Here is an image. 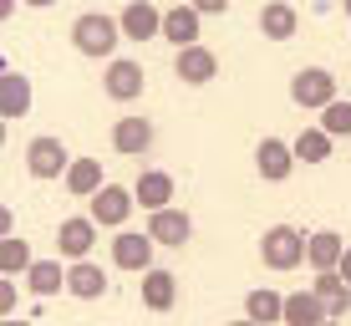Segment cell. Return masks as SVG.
I'll return each instance as SVG.
<instances>
[{
    "mask_svg": "<svg viewBox=\"0 0 351 326\" xmlns=\"http://www.w3.org/2000/svg\"><path fill=\"white\" fill-rule=\"evenodd\" d=\"M117 41H123V26H117V16L87 10V16L71 21V46H77L82 56H112ZM112 62H117V56H112Z\"/></svg>",
    "mask_w": 351,
    "mask_h": 326,
    "instance_id": "cell-1",
    "label": "cell"
},
{
    "mask_svg": "<svg viewBox=\"0 0 351 326\" xmlns=\"http://www.w3.org/2000/svg\"><path fill=\"white\" fill-rule=\"evenodd\" d=\"M260 260L270 265V270H295L300 260H306V235L290 224H270L260 240Z\"/></svg>",
    "mask_w": 351,
    "mask_h": 326,
    "instance_id": "cell-2",
    "label": "cell"
},
{
    "mask_svg": "<svg viewBox=\"0 0 351 326\" xmlns=\"http://www.w3.org/2000/svg\"><path fill=\"white\" fill-rule=\"evenodd\" d=\"M290 102L295 107H331V102H341L336 97V77L326 67H300L295 77H290Z\"/></svg>",
    "mask_w": 351,
    "mask_h": 326,
    "instance_id": "cell-3",
    "label": "cell"
},
{
    "mask_svg": "<svg viewBox=\"0 0 351 326\" xmlns=\"http://www.w3.org/2000/svg\"><path fill=\"white\" fill-rule=\"evenodd\" d=\"M26 168H31V178H62V174H71L66 143L51 138V132L31 138V143H26Z\"/></svg>",
    "mask_w": 351,
    "mask_h": 326,
    "instance_id": "cell-4",
    "label": "cell"
},
{
    "mask_svg": "<svg viewBox=\"0 0 351 326\" xmlns=\"http://www.w3.org/2000/svg\"><path fill=\"white\" fill-rule=\"evenodd\" d=\"M117 26H123V41H153V36H163V10L148 0H132L117 10Z\"/></svg>",
    "mask_w": 351,
    "mask_h": 326,
    "instance_id": "cell-5",
    "label": "cell"
},
{
    "mask_svg": "<svg viewBox=\"0 0 351 326\" xmlns=\"http://www.w3.org/2000/svg\"><path fill=\"white\" fill-rule=\"evenodd\" d=\"M112 265L117 270H143L148 275L153 270V235L148 229H143V235L138 229H123V235L112 240Z\"/></svg>",
    "mask_w": 351,
    "mask_h": 326,
    "instance_id": "cell-6",
    "label": "cell"
},
{
    "mask_svg": "<svg viewBox=\"0 0 351 326\" xmlns=\"http://www.w3.org/2000/svg\"><path fill=\"white\" fill-rule=\"evenodd\" d=\"M346 240L336 235V229H316V235L306 240V260H311V270L316 275H331V270H341V260H346Z\"/></svg>",
    "mask_w": 351,
    "mask_h": 326,
    "instance_id": "cell-7",
    "label": "cell"
},
{
    "mask_svg": "<svg viewBox=\"0 0 351 326\" xmlns=\"http://www.w3.org/2000/svg\"><path fill=\"white\" fill-rule=\"evenodd\" d=\"M143 67L138 62H128V56H117V62H107V77H102V92L112 102H132V97H143Z\"/></svg>",
    "mask_w": 351,
    "mask_h": 326,
    "instance_id": "cell-8",
    "label": "cell"
},
{
    "mask_svg": "<svg viewBox=\"0 0 351 326\" xmlns=\"http://www.w3.org/2000/svg\"><path fill=\"white\" fill-rule=\"evenodd\" d=\"M173 77L189 82V87H204V82L219 77V56H214L209 46H189V51L173 56Z\"/></svg>",
    "mask_w": 351,
    "mask_h": 326,
    "instance_id": "cell-9",
    "label": "cell"
},
{
    "mask_svg": "<svg viewBox=\"0 0 351 326\" xmlns=\"http://www.w3.org/2000/svg\"><path fill=\"white\" fill-rule=\"evenodd\" d=\"M255 168H260L265 184H285L290 168H295V148H290V143H280V138H265L260 148H255Z\"/></svg>",
    "mask_w": 351,
    "mask_h": 326,
    "instance_id": "cell-10",
    "label": "cell"
},
{
    "mask_svg": "<svg viewBox=\"0 0 351 326\" xmlns=\"http://www.w3.org/2000/svg\"><path fill=\"white\" fill-rule=\"evenodd\" d=\"M132 204H138V199H132L128 194V189H117V184H107L102 189V194H97L92 199V214H87V220L97 224V229H117V224H128V214H132Z\"/></svg>",
    "mask_w": 351,
    "mask_h": 326,
    "instance_id": "cell-11",
    "label": "cell"
},
{
    "mask_svg": "<svg viewBox=\"0 0 351 326\" xmlns=\"http://www.w3.org/2000/svg\"><path fill=\"white\" fill-rule=\"evenodd\" d=\"M132 199L143 204L148 214H163V209H173V174H163V168H148V174H138V184H132Z\"/></svg>",
    "mask_w": 351,
    "mask_h": 326,
    "instance_id": "cell-12",
    "label": "cell"
},
{
    "mask_svg": "<svg viewBox=\"0 0 351 326\" xmlns=\"http://www.w3.org/2000/svg\"><path fill=\"white\" fill-rule=\"evenodd\" d=\"M92 245H97V224L92 220H62V229H56V250H62L71 265L87 260Z\"/></svg>",
    "mask_w": 351,
    "mask_h": 326,
    "instance_id": "cell-13",
    "label": "cell"
},
{
    "mask_svg": "<svg viewBox=\"0 0 351 326\" xmlns=\"http://www.w3.org/2000/svg\"><path fill=\"white\" fill-rule=\"evenodd\" d=\"M163 41H173L178 51L199 46V5H168L163 10Z\"/></svg>",
    "mask_w": 351,
    "mask_h": 326,
    "instance_id": "cell-14",
    "label": "cell"
},
{
    "mask_svg": "<svg viewBox=\"0 0 351 326\" xmlns=\"http://www.w3.org/2000/svg\"><path fill=\"white\" fill-rule=\"evenodd\" d=\"M112 148L128 153V159L148 153L153 148V123H148V117H117V123H112Z\"/></svg>",
    "mask_w": 351,
    "mask_h": 326,
    "instance_id": "cell-15",
    "label": "cell"
},
{
    "mask_svg": "<svg viewBox=\"0 0 351 326\" xmlns=\"http://www.w3.org/2000/svg\"><path fill=\"white\" fill-rule=\"evenodd\" d=\"M26 113H31V82L16 67H5L0 71V117L10 123V117H26Z\"/></svg>",
    "mask_w": 351,
    "mask_h": 326,
    "instance_id": "cell-16",
    "label": "cell"
},
{
    "mask_svg": "<svg viewBox=\"0 0 351 326\" xmlns=\"http://www.w3.org/2000/svg\"><path fill=\"white\" fill-rule=\"evenodd\" d=\"M331 321V311L321 306V296L316 291H295V296H285V326H326Z\"/></svg>",
    "mask_w": 351,
    "mask_h": 326,
    "instance_id": "cell-17",
    "label": "cell"
},
{
    "mask_svg": "<svg viewBox=\"0 0 351 326\" xmlns=\"http://www.w3.org/2000/svg\"><path fill=\"white\" fill-rule=\"evenodd\" d=\"M148 235H153V245H184L193 235V224L184 209H163V214H148Z\"/></svg>",
    "mask_w": 351,
    "mask_h": 326,
    "instance_id": "cell-18",
    "label": "cell"
},
{
    "mask_svg": "<svg viewBox=\"0 0 351 326\" xmlns=\"http://www.w3.org/2000/svg\"><path fill=\"white\" fill-rule=\"evenodd\" d=\"M311 291L321 296V306L331 311V321H346V311H351V286L341 281V270H331V275H316V286Z\"/></svg>",
    "mask_w": 351,
    "mask_h": 326,
    "instance_id": "cell-19",
    "label": "cell"
},
{
    "mask_svg": "<svg viewBox=\"0 0 351 326\" xmlns=\"http://www.w3.org/2000/svg\"><path fill=\"white\" fill-rule=\"evenodd\" d=\"M173 301H178L173 270H148L143 275V306L148 311H173Z\"/></svg>",
    "mask_w": 351,
    "mask_h": 326,
    "instance_id": "cell-20",
    "label": "cell"
},
{
    "mask_svg": "<svg viewBox=\"0 0 351 326\" xmlns=\"http://www.w3.org/2000/svg\"><path fill=\"white\" fill-rule=\"evenodd\" d=\"M245 321H255V326H270V321H285V296L280 291H250L245 296Z\"/></svg>",
    "mask_w": 351,
    "mask_h": 326,
    "instance_id": "cell-21",
    "label": "cell"
},
{
    "mask_svg": "<svg viewBox=\"0 0 351 326\" xmlns=\"http://www.w3.org/2000/svg\"><path fill=\"white\" fill-rule=\"evenodd\" d=\"M66 291L77 296V301H97V296L107 291V275H102V265H92V260L71 265V270H66Z\"/></svg>",
    "mask_w": 351,
    "mask_h": 326,
    "instance_id": "cell-22",
    "label": "cell"
},
{
    "mask_svg": "<svg viewBox=\"0 0 351 326\" xmlns=\"http://www.w3.org/2000/svg\"><path fill=\"white\" fill-rule=\"evenodd\" d=\"M300 26V10L295 5H265L260 10V31H265V41H290Z\"/></svg>",
    "mask_w": 351,
    "mask_h": 326,
    "instance_id": "cell-23",
    "label": "cell"
},
{
    "mask_svg": "<svg viewBox=\"0 0 351 326\" xmlns=\"http://www.w3.org/2000/svg\"><path fill=\"white\" fill-rule=\"evenodd\" d=\"M66 189L77 199H97L107 189L102 184V163H97V159H77V163H71V174H66Z\"/></svg>",
    "mask_w": 351,
    "mask_h": 326,
    "instance_id": "cell-24",
    "label": "cell"
},
{
    "mask_svg": "<svg viewBox=\"0 0 351 326\" xmlns=\"http://www.w3.org/2000/svg\"><path fill=\"white\" fill-rule=\"evenodd\" d=\"M26 286L36 296H56V291H66V270H62V260H36L31 265V275H26Z\"/></svg>",
    "mask_w": 351,
    "mask_h": 326,
    "instance_id": "cell-25",
    "label": "cell"
},
{
    "mask_svg": "<svg viewBox=\"0 0 351 326\" xmlns=\"http://www.w3.org/2000/svg\"><path fill=\"white\" fill-rule=\"evenodd\" d=\"M290 148H295V163H326V159H331V132L306 128L295 143H290Z\"/></svg>",
    "mask_w": 351,
    "mask_h": 326,
    "instance_id": "cell-26",
    "label": "cell"
},
{
    "mask_svg": "<svg viewBox=\"0 0 351 326\" xmlns=\"http://www.w3.org/2000/svg\"><path fill=\"white\" fill-rule=\"evenodd\" d=\"M31 245H26V240H16V235H10V240H0V275H16V270H26L31 275Z\"/></svg>",
    "mask_w": 351,
    "mask_h": 326,
    "instance_id": "cell-27",
    "label": "cell"
},
{
    "mask_svg": "<svg viewBox=\"0 0 351 326\" xmlns=\"http://www.w3.org/2000/svg\"><path fill=\"white\" fill-rule=\"evenodd\" d=\"M321 132H331V138H351V102H331L321 113Z\"/></svg>",
    "mask_w": 351,
    "mask_h": 326,
    "instance_id": "cell-28",
    "label": "cell"
},
{
    "mask_svg": "<svg viewBox=\"0 0 351 326\" xmlns=\"http://www.w3.org/2000/svg\"><path fill=\"white\" fill-rule=\"evenodd\" d=\"M10 311H16V286H10V281H0V316L10 321Z\"/></svg>",
    "mask_w": 351,
    "mask_h": 326,
    "instance_id": "cell-29",
    "label": "cell"
},
{
    "mask_svg": "<svg viewBox=\"0 0 351 326\" xmlns=\"http://www.w3.org/2000/svg\"><path fill=\"white\" fill-rule=\"evenodd\" d=\"M224 10H229L224 0H199V16H224Z\"/></svg>",
    "mask_w": 351,
    "mask_h": 326,
    "instance_id": "cell-30",
    "label": "cell"
},
{
    "mask_svg": "<svg viewBox=\"0 0 351 326\" xmlns=\"http://www.w3.org/2000/svg\"><path fill=\"white\" fill-rule=\"evenodd\" d=\"M341 281L351 286V250H346V260H341Z\"/></svg>",
    "mask_w": 351,
    "mask_h": 326,
    "instance_id": "cell-31",
    "label": "cell"
},
{
    "mask_svg": "<svg viewBox=\"0 0 351 326\" xmlns=\"http://www.w3.org/2000/svg\"><path fill=\"white\" fill-rule=\"evenodd\" d=\"M0 326H31V321H16V316H10V321H0Z\"/></svg>",
    "mask_w": 351,
    "mask_h": 326,
    "instance_id": "cell-32",
    "label": "cell"
},
{
    "mask_svg": "<svg viewBox=\"0 0 351 326\" xmlns=\"http://www.w3.org/2000/svg\"><path fill=\"white\" fill-rule=\"evenodd\" d=\"M229 326H255V321H229Z\"/></svg>",
    "mask_w": 351,
    "mask_h": 326,
    "instance_id": "cell-33",
    "label": "cell"
},
{
    "mask_svg": "<svg viewBox=\"0 0 351 326\" xmlns=\"http://www.w3.org/2000/svg\"><path fill=\"white\" fill-rule=\"evenodd\" d=\"M346 16H351V0H346Z\"/></svg>",
    "mask_w": 351,
    "mask_h": 326,
    "instance_id": "cell-34",
    "label": "cell"
},
{
    "mask_svg": "<svg viewBox=\"0 0 351 326\" xmlns=\"http://www.w3.org/2000/svg\"><path fill=\"white\" fill-rule=\"evenodd\" d=\"M326 326H336V321H326Z\"/></svg>",
    "mask_w": 351,
    "mask_h": 326,
    "instance_id": "cell-35",
    "label": "cell"
}]
</instances>
